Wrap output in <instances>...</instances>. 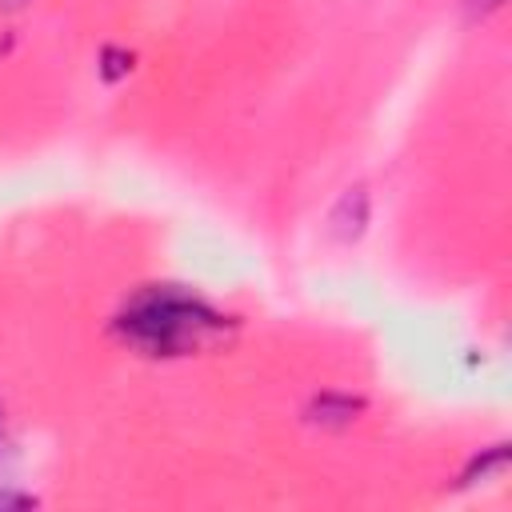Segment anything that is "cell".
I'll list each match as a JSON object with an SVG mask.
<instances>
[{
    "instance_id": "cell-1",
    "label": "cell",
    "mask_w": 512,
    "mask_h": 512,
    "mask_svg": "<svg viewBox=\"0 0 512 512\" xmlns=\"http://www.w3.org/2000/svg\"><path fill=\"white\" fill-rule=\"evenodd\" d=\"M120 332L148 356H184L212 344L224 332V316L196 296L152 288L128 304V312L120 316Z\"/></svg>"
},
{
    "instance_id": "cell-3",
    "label": "cell",
    "mask_w": 512,
    "mask_h": 512,
    "mask_svg": "<svg viewBox=\"0 0 512 512\" xmlns=\"http://www.w3.org/2000/svg\"><path fill=\"white\" fill-rule=\"evenodd\" d=\"M16 4H24V0H0V8H16Z\"/></svg>"
},
{
    "instance_id": "cell-2",
    "label": "cell",
    "mask_w": 512,
    "mask_h": 512,
    "mask_svg": "<svg viewBox=\"0 0 512 512\" xmlns=\"http://www.w3.org/2000/svg\"><path fill=\"white\" fill-rule=\"evenodd\" d=\"M472 4H480V12H488V8H500V0H472Z\"/></svg>"
}]
</instances>
